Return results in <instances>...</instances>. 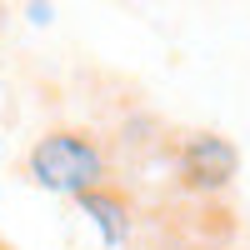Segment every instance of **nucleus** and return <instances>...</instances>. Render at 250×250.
Returning <instances> with one entry per match:
<instances>
[{
    "label": "nucleus",
    "mask_w": 250,
    "mask_h": 250,
    "mask_svg": "<svg viewBox=\"0 0 250 250\" xmlns=\"http://www.w3.org/2000/svg\"><path fill=\"white\" fill-rule=\"evenodd\" d=\"M175 170H180V185L185 190H195V195H220L225 185L235 180L240 170V150L225 135L215 130H200L180 145V155H175Z\"/></svg>",
    "instance_id": "2"
},
{
    "label": "nucleus",
    "mask_w": 250,
    "mask_h": 250,
    "mask_svg": "<svg viewBox=\"0 0 250 250\" xmlns=\"http://www.w3.org/2000/svg\"><path fill=\"white\" fill-rule=\"evenodd\" d=\"M80 200V215H90V225L100 230V240H105V250H125V240H130L135 220H130V195L115 190V185H95V190L75 195Z\"/></svg>",
    "instance_id": "3"
},
{
    "label": "nucleus",
    "mask_w": 250,
    "mask_h": 250,
    "mask_svg": "<svg viewBox=\"0 0 250 250\" xmlns=\"http://www.w3.org/2000/svg\"><path fill=\"white\" fill-rule=\"evenodd\" d=\"M25 175L50 195H85L105 185V150L90 130H45L25 155Z\"/></svg>",
    "instance_id": "1"
},
{
    "label": "nucleus",
    "mask_w": 250,
    "mask_h": 250,
    "mask_svg": "<svg viewBox=\"0 0 250 250\" xmlns=\"http://www.w3.org/2000/svg\"><path fill=\"white\" fill-rule=\"evenodd\" d=\"M25 15H30V20H35V25H45V20H50V15H55V10H50V5H30V10H25Z\"/></svg>",
    "instance_id": "4"
},
{
    "label": "nucleus",
    "mask_w": 250,
    "mask_h": 250,
    "mask_svg": "<svg viewBox=\"0 0 250 250\" xmlns=\"http://www.w3.org/2000/svg\"><path fill=\"white\" fill-rule=\"evenodd\" d=\"M0 250H10V245H5V240H0Z\"/></svg>",
    "instance_id": "5"
}]
</instances>
